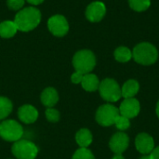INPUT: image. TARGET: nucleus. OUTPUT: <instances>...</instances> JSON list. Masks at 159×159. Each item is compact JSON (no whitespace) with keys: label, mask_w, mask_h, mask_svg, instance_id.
I'll use <instances>...</instances> for the list:
<instances>
[{"label":"nucleus","mask_w":159,"mask_h":159,"mask_svg":"<svg viewBox=\"0 0 159 159\" xmlns=\"http://www.w3.org/2000/svg\"><path fill=\"white\" fill-rule=\"evenodd\" d=\"M41 20L40 11L33 7H25L19 11L16 16L14 22L18 30L21 32H29L34 29Z\"/></svg>","instance_id":"f257e3e1"},{"label":"nucleus","mask_w":159,"mask_h":159,"mask_svg":"<svg viewBox=\"0 0 159 159\" xmlns=\"http://www.w3.org/2000/svg\"><path fill=\"white\" fill-rule=\"evenodd\" d=\"M132 57L136 62L143 65L154 64L157 58L158 52L156 47L148 42L138 44L132 50Z\"/></svg>","instance_id":"f03ea898"},{"label":"nucleus","mask_w":159,"mask_h":159,"mask_svg":"<svg viewBox=\"0 0 159 159\" xmlns=\"http://www.w3.org/2000/svg\"><path fill=\"white\" fill-rule=\"evenodd\" d=\"M73 65L76 72L89 74L96 65V58L92 51L83 49L77 51L73 58Z\"/></svg>","instance_id":"7ed1b4c3"},{"label":"nucleus","mask_w":159,"mask_h":159,"mask_svg":"<svg viewBox=\"0 0 159 159\" xmlns=\"http://www.w3.org/2000/svg\"><path fill=\"white\" fill-rule=\"evenodd\" d=\"M99 91L101 97L109 102H115L120 100L122 97L121 94V88L119 87L118 83L112 78H105L103 79L99 86Z\"/></svg>","instance_id":"20e7f679"},{"label":"nucleus","mask_w":159,"mask_h":159,"mask_svg":"<svg viewBox=\"0 0 159 159\" xmlns=\"http://www.w3.org/2000/svg\"><path fill=\"white\" fill-rule=\"evenodd\" d=\"M11 151L17 159H34L38 154L37 146L27 140H19L15 142Z\"/></svg>","instance_id":"39448f33"},{"label":"nucleus","mask_w":159,"mask_h":159,"mask_svg":"<svg viewBox=\"0 0 159 159\" xmlns=\"http://www.w3.org/2000/svg\"><path fill=\"white\" fill-rule=\"evenodd\" d=\"M23 135V129L15 120H5L0 124V137L7 142H17Z\"/></svg>","instance_id":"423d86ee"},{"label":"nucleus","mask_w":159,"mask_h":159,"mask_svg":"<svg viewBox=\"0 0 159 159\" xmlns=\"http://www.w3.org/2000/svg\"><path fill=\"white\" fill-rule=\"evenodd\" d=\"M119 109L112 104H103L96 112V121L102 127H109L115 124L116 118L119 116Z\"/></svg>","instance_id":"0eeeda50"},{"label":"nucleus","mask_w":159,"mask_h":159,"mask_svg":"<svg viewBox=\"0 0 159 159\" xmlns=\"http://www.w3.org/2000/svg\"><path fill=\"white\" fill-rule=\"evenodd\" d=\"M48 27L55 36H63L69 30L67 20L61 15H55L48 20Z\"/></svg>","instance_id":"6e6552de"},{"label":"nucleus","mask_w":159,"mask_h":159,"mask_svg":"<svg viewBox=\"0 0 159 159\" xmlns=\"http://www.w3.org/2000/svg\"><path fill=\"white\" fill-rule=\"evenodd\" d=\"M141 110V105L138 100L134 98L125 99L119 107V114L129 119L136 117Z\"/></svg>","instance_id":"1a4fd4ad"},{"label":"nucleus","mask_w":159,"mask_h":159,"mask_svg":"<svg viewBox=\"0 0 159 159\" xmlns=\"http://www.w3.org/2000/svg\"><path fill=\"white\" fill-rule=\"evenodd\" d=\"M106 13L105 5L102 2L96 1L89 4L86 9V17L91 22H98L102 20Z\"/></svg>","instance_id":"9d476101"},{"label":"nucleus","mask_w":159,"mask_h":159,"mask_svg":"<svg viewBox=\"0 0 159 159\" xmlns=\"http://www.w3.org/2000/svg\"><path fill=\"white\" fill-rule=\"evenodd\" d=\"M129 136L125 132H117L111 138L109 146L115 154H122L129 147Z\"/></svg>","instance_id":"9b49d317"},{"label":"nucleus","mask_w":159,"mask_h":159,"mask_svg":"<svg viewBox=\"0 0 159 159\" xmlns=\"http://www.w3.org/2000/svg\"><path fill=\"white\" fill-rule=\"evenodd\" d=\"M135 146L140 153L143 155H150L155 149V141L149 134L140 133L135 139Z\"/></svg>","instance_id":"f8f14e48"},{"label":"nucleus","mask_w":159,"mask_h":159,"mask_svg":"<svg viewBox=\"0 0 159 159\" xmlns=\"http://www.w3.org/2000/svg\"><path fill=\"white\" fill-rule=\"evenodd\" d=\"M18 116L21 122L25 124H32L36 121L38 117V112L33 105L25 104L19 108Z\"/></svg>","instance_id":"ddd939ff"},{"label":"nucleus","mask_w":159,"mask_h":159,"mask_svg":"<svg viewBox=\"0 0 159 159\" xmlns=\"http://www.w3.org/2000/svg\"><path fill=\"white\" fill-rule=\"evenodd\" d=\"M59 101V95L55 89L53 88H47L43 90L41 94V102L42 103L48 107L52 108Z\"/></svg>","instance_id":"4468645a"},{"label":"nucleus","mask_w":159,"mask_h":159,"mask_svg":"<svg viewBox=\"0 0 159 159\" xmlns=\"http://www.w3.org/2000/svg\"><path fill=\"white\" fill-rule=\"evenodd\" d=\"M81 85H82V88L86 91L92 92L99 89L100 81H99V78L97 77V75H95L93 74H86L83 76Z\"/></svg>","instance_id":"2eb2a0df"},{"label":"nucleus","mask_w":159,"mask_h":159,"mask_svg":"<svg viewBox=\"0 0 159 159\" xmlns=\"http://www.w3.org/2000/svg\"><path fill=\"white\" fill-rule=\"evenodd\" d=\"M139 89H140V85H139L138 81L134 80V79L128 80L123 85V87L121 89L122 97H124L125 99L133 98L138 93Z\"/></svg>","instance_id":"dca6fc26"},{"label":"nucleus","mask_w":159,"mask_h":159,"mask_svg":"<svg viewBox=\"0 0 159 159\" xmlns=\"http://www.w3.org/2000/svg\"><path fill=\"white\" fill-rule=\"evenodd\" d=\"M75 141L80 148H88L92 143V134L88 129H81L75 135Z\"/></svg>","instance_id":"f3484780"},{"label":"nucleus","mask_w":159,"mask_h":159,"mask_svg":"<svg viewBox=\"0 0 159 159\" xmlns=\"http://www.w3.org/2000/svg\"><path fill=\"white\" fill-rule=\"evenodd\" d=\"M18 31V28L14 21L5 20L0 23V36L4 38L12 37Z\"/></svg>","instance_id":"a211bd4d"},{"label":"nucleus","mask_w":159,"mask_h":159,"mask_svg":"<svg viewBox=\"0 0 159 159\" xmlns=\"http://www.w3.org/2000/svg\"><path fill=\"white\" fill-rule=\"evenodd\" d=\"M115 59L119 62H127L132 58V51L126 47H119L115 50Z\"/></svg>","instance_id":"6ab92c4d"},{"label":"nucleus","mask_w":159,"mask_h":159,"mask_svg":"<svg viewBox=\"0 0 159 159\" xmlns=\"http://www.w3.org/2000/svg\"><path fill=\"white\" fill-rule=\"evenodd\" d=\"M12 111V102L6 97L0 96V119L6 118Z\"/></svg>","instance_id":"aec40b11"},{"label":"nucleus","mask_w":159,"mask_h":159,"mask_svg":"<svg viewBox=\"0 0 159 159\" xmlns=\"http://www.w3.org/2000/svg\"><path fill=\"white\" fill-rule=\"evenodd\" d=\"M129 5L133 10L142 12L149 8L151 5V1L150 0H129Z\"/></svg>","instance_id":"412c9836"},{"label":"nucleus","mask_w":159,"mask_h":159,"mask_svg":"<svg viewBox=\"0 0 159 159\" xmlns=\"http://www.w3.org/2000/svg\"><path fill=\"white\" fill-rule=\"evenodd\" d=\"M72 159H95L93 154L88 148H79L74 154Z\"/></svg>","instance_id":"4be33fe9"},{"label":"nucleus","mask_w":159,"mask_h":159,"mask_svg":"<svg viewBox=\"0 0 159 159\" xmlns=\"http://www.w3.org/2000/svg\"><path fill=\"white\" fill-rule=\"evenodd\" d=\"M115 124L116 126V128L119 129V130H126L129 128L130 126V122H129V119L128 117H125L121 115H119L116 118V121H115Z\"/></svg>","instance_id":"5701e85b"},{"label":"nucleus","mask_w":159,"mask_h":159,"mask_svg":"<svg viewBox=\"0 0 159 159\" xmlns=\"http://www.w3.org/2000/svg\"><path fill=\"white\" fill-rule=\"evenodd\" d=\"M46 116L49 122L55 123L60 120V113L54 108H48L46 110Z\"/></svg>","instance_id":"b1692460"},{"label":"nucleus","mask_w":159,"mask_h":159,"mask_svg":"<svg viewBox=\"0 0 159 159\" xmlns=\"http://www.w3.org/2000/svg\"><path fill=\"white\" fill-rule=\"evenodd\" d=\"M24 0H7V6L12 10L20 9L23 7Z\"/></svg>","instance_id":"393cba45"},{"label":"nucleus","mask_w":159,"mask_h":159,"mask_svg":"<svg viewBox=\"0 0 159 159\" xmlns=\"http://www.w3.org/2000/svg\"><path fill=\"white\" fill-rule=\"evenodd\" d=\"M83 76H84V75H83L82 73L76 72V71H75V72L72 75L71 80H72V82H73L74 84H79V83H81V81H82V79H83Z\"/></svg>","instance_id":"a878e982"},{"label":"nucleus","mask_w":159,"mask_h":159,"mask_svg":"<svg viewBox=\"0 0 159 159\" xmlns=\"http://www.w3.org/2000/svg\"><path fill=\"white\" fill-rule=\"evenodd\" d=\"M150 156H151L152 159H159V146L156 147L152 151V153L150 154Z\"/></svg>","instance_id":"bb28decb"},{"label":"nucleus","mask_w":159,"mask_h":159,"mask_svg":"<svg viewBox=\"0 0 159 159\" xmlns=\"http://www.w3.org/2000/svg\"><path fill=\"white\" fill-rule=\"evenodd\" d=\"M28 3L32 4V5H39L41 4L44 0H26Z\"/></svg>","instance_id":"cd10ccee"},{"label":"nucleus","mask_w":159,"mask_h":159,"mask_svg":"<svg viewBox=\"0 0 159 159\" xmlns=\"http://www.w3.org/2000/svg\"><path fill=\"white\" fill-rule=\"evenodd\" d=\"M112 159H125V158H124V157L122 156V154H116V155H115V157H114Z\"/></svg>","instance_id":"c85d7f7f"},{"label":"nucleus","mask_w":159,"mask_h":159,"mask_svg":"<svg viewBox=\"0 0 159 159\" xmlns=\"http://www.w3.org/2000/svg\"><path fill=\"white\" fill-rule=\"evenodd\" d=\"M140 159H152V157H151L150 155H145V156H143V157H141Z\"/></svg>","instance_id":"c756f323"},{"label":"nucleus","mask_w":159,"mask_h":159,"mask_svg":"<svg viewBox=\"0 0 159 159\" xmlns=\"http://www.w3.org/2000/svg\"><path fill=\"white\" fill-rule=\"evenodd\" d=\"M157 116H158V118H159V101H158V102H157Z\"/></svg>","instance_id":"7c9ffc66"}]
</instances>
